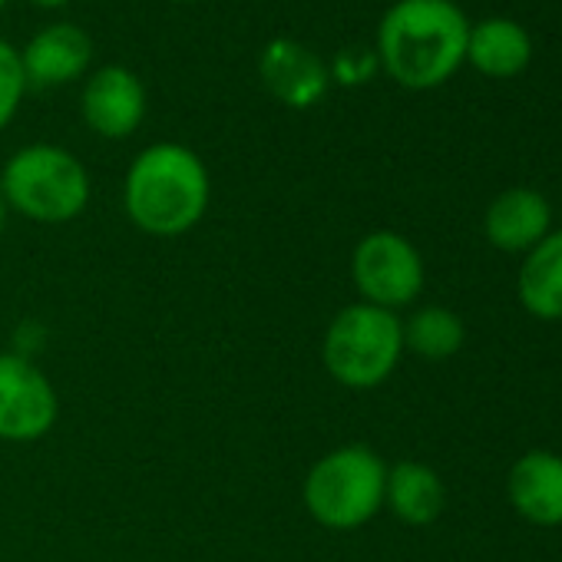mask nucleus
<instances>
[{
  "label": "nucleus",
  "mask_w": 562,
  "mask_h": 562,
  "mask_svg": "<svg viewBox=\"0 0 562 562\" xmlns=\"http://www.w3.org/2000/svg\"><path fill=\"white\" fill-rule=\"evenodd\" d=\"M467 37L453 0H397L378 24V64L404 90H434L463 67Z\"/></svg>",
  "instance_id": "1"
},
{
  "label": "nucleus",
  "mask_w": 562,
  "mask_h": 562,
  "mask_svg": "<svg viewBox=\"0 0 562 562\" xmlns=\"http://www.w3.org/2000/svg\"><path fill=\"white\" fill-rule=\"evenodd\" d=\"M212 179L195 149L182 143H153L126 169V218L156 238L192 232L209 212Z\"/></svg>",
  "instance_id": "2"
},
{
  "label": "nucleus",
  "mask_w": 562,
  "mask_h": 562,
  "mask_svg": "<svg viewBox=\"0 0 562 562\" xmlns=\"http://www.w3.org/2000/svg\"><path fill=\"white\" fill-rule=\"evenodd\" d=\"M90 192L87 166L54 143H31L0 169V195L8 209L41 225L74 222L90 205Z\"/></svg>",
  "instance_id": "3"
},
{
  "label": "nucleus",
  "mask_w": 562,
  "mask_h": 562,
  "mask_svg": "<svg viewBox=\"0 0 562 562\" xmlns=\"http://www.w3.org/2000/svg\"><path fill=\"white\" fill-rule=\"evenodd\" d=\"M384 486V460L364 443H348L312 463L302 496L315 522H322L325 529L348 532L381 513Z\"/></svg>",
  "instance_id": "4"
},
{
  "label": "nucleus",
  "mask_w": 562,
  "mask_h": 562,
  "mask_svg": "<svg viewBox=\"0 0 562 562\" xmlns=\"http://www.w3.org/2000/svg\"><path fill=\"white\" fill-rule=\"evenodd\" d=\"M404 355V328L401 318L387 308L358 302L341 308L322 341V361L328 374L351 387L371 391L384 384Z\"/></svg>",
  "instance_id": "5"
},
{
  "label": "nucleus",
  "mask_w": 562,
  "mask_h": 562,
  "mask_svg": "<svg viewBox=\"0 0 562 562\" xmlns=\"http://www.w3.org/2000/svg\"><path fill=\"white\" fill-rule=\"evenodd\" d=\"M351 278L368 305L404 308L424 289V258L411 238L397 232H371L355 245Z\"/></svg>",
  "instance_id": "6"
},
{
  "label": "nucleus",
  "mask_w": 562,
  "mask_h": 562,
  "mask_svg": "<svg viewBox=\"0 0 562 562\" xmlns=\"http://www.w3.org/2000/svg\"><path fill=\"white\" fill-rule=\"evenodd\" d=\"M60 417L57 387L24 355H0V440L34 443Z\"/></svg>",
  "instance_id": "7"
},
{
  "label": "nucleus",
  "mask_w": 562,
  "mask_h": 562,
  "mask_svg": "<svg viewBox=\"0 0 562 562\" xmlns=\"http://www.w3.org/2000/svg\"><path fill=\"white\" fill-rule=\"evenodd\" d=\"M146 103L149 100L143 80L123 64H106L87 77L80 97V116L97 136L126 139L143 126Z\"/></svg>",
  "instance_id": "8"
},
{
  "label": "nucleus",
  "mask_w": 562,
  "mask_h": 562,
  "mask_svg": "<svg viewBox=\"0 0 562 562\" xmlns=\"http://www.w3.org/2000/svg\"><path fill=\"white\" fill-rule=\"evenodd\" d=\"M258 74H261L265 90L292 110H308L322 103L331 83V70L325 67V60L312 54L305 44L285 41V37L271 41L261 50Z\"/></svg>",
  "instance_id": "9"
},
{
  "label": "nucleus",
  "mask_w": 562,
  "mask_h": 562,
  "mask_svg": "<svg viewBox=\"0 0 562 562\" xmlns=\"http://www.w3.org/2000/svg\"><path fill=\"white\" fill-rule=\"evenodd\" d=\"M93 64V41L77 24H50L37 31L27 47L21 50V67L27 77V87L47 90V87H67L80 80Z\"/></svg>",
  "instance_id": "10"
},
{
  "label": "nucleus",
  "mask_w": 562,
  "mask_h": 562,
  "mask_svg": "<svg viewBox=\"0 0 562 562\" xmlns=\"http://www.w3.org/2000/svg\"><path fill=\"white\" fill-rule=\"evenodd\" d=\"M509 499L519 516L536 526L562 522V457L529 450L509 470Z\"/></svg>",
  "instance_id": "11"
},
{
  "label": "nucleus",
  "mask_w": 562,
  "mask_h": 562,
  "mask_svg": "<svg viewBox=\"0 0 562 562\" xmlns=\"http://www.w3.org/2000/svg\"><path fill=\"white\" fill-rule=\"evenodd\" d=\"M552 209L536 189L499 192L483 218L486 238L503 251H529L549 235Z\"/></svg>",
  "instance_id": "12"
},
{
  "label": "nucleus",
  "mask_w": 562,
  "mask_h": 562,
  "mask_svg": "<svg viewBox=\"0 0 562 562\" xmlns=\"http://www.w3.org/2000/svg\"><path fill=\"white\" fill-rule=\"evenodd\" d=\"M467 60L476 74L493 80L519 77L532 60V41L526 27L509 18H486L470 27L467 37Z\"/></svg>",
  "instance_id": "13"
},
{
  "label": "nucleus",
  "mask_w": 562,
  "mask_h": 562,
  "mask_svg": "<svg viewBox=\"0 0 562 562\" xmlns=\"http://www.w3.org/2000/svg\"><path fill=\"white\" fill-rule=\"evenodd\" d=\"M519 302L532 318L562 322V232L529 248L519 268Z\"/></svg>",
  "instance_id": "14"
},
{
  "label": "nucleus",
  "mask_w": 562,
  "mask_h": 562,
  "mask_svg": "<svg viewBox=\"0 0 562 562\" xmlns=\"http://www.w3.org/2000/svg\"><path fill=\"white\" fill-rule=\"evenodd\" d=\"M384 503L391 513L411 526H427L440 516L443 509V483L437 470L417 460H404L387 470V486H384Z\"/></svg>",
  "instance_id": "15"
},
{
  "label": "nucleus",
  "mask_w": 562,
  "mask_h": 562,
  "mask_svg": "<svg viewBox=\"0 0 562 562\" xmlns=\"http://www.w3.org/2000/svg\"><path fill=\"white\" fill-rule=\"evenodd\" d=\"M401 328H404V348H411L427 361L453 358L463 348V335H467L460 315L440 305L414 312L407 322H401Z\"/></svg>",
  "instance_id": "16"
},
{
  "label": "nucleus",
  "mask_w": 562,
  "mask_h": 562,
  "mask_svg": "<svg viewBox=\"0 0 562 562\" xmlns=\"http://www.w3.org/2000/svg\"><path fill=\"white\" fill-rule=\"evenodd\" d=\"M27 77L21 67V50L0 37V130H8L27 97Z\"/></svg>",
  "instance_id": "17"
},
{
  "label": "nucleus",
  "mask_w": 562,
  "mask_h": 562,
  "mask_svg": "<svg viewBox=\"0 0 562 562\" xmlns=\"http://www.w3.org/2000/svg\"><path fill=\"white\" fill-rule=\"evenodd\" d=\"M31 4H37V8H44V11H60V8L70 4V0H31Z\"/></svg>",
  "instance_id": "18"
},
{
  "label": "nucleus",
  "mask_w": 562,
  "mask_h": 562,
  "mask_svg": "<svg viewBox=\"0 0 562 562\" xmlns=\"http://www.w3.org/2000/svg\"><path fill=\"white\" fill-rule=\"evenodd\" d=\"M8 215H11V209H8L4 195H0V235H4V228H8Z\"/></svg>",
  "instance_id": "19"
},
{
  "label": "nucleus",
  "mask_w": 562,
  "mask_h": 562,
  "mask_svg": "<svg viewBox=\"0 0 562 562\" xmlns=\"http://www.w3.org/2000/svg\"><path fill=\"white\" fill-rule=\"evenodd\" d=\"M4 8H8V0H0V14H4Z\"/></svg>",
  "instance_id": "20"
},
{
  "label": "nucleus",
  "mask_w": 562,
  "mask_h": 562,
  "mask_svg": "<svg viewBox=\"0 0 562 562\" xmlns=\"http://www.w3.org/2000/svg\"><path fill=\"white\" fill-rule=\"evenodd\" d=\"M179 4H195V0H179Z\"/></svg>",
  "instance_id": "21"
}]
</instances>
